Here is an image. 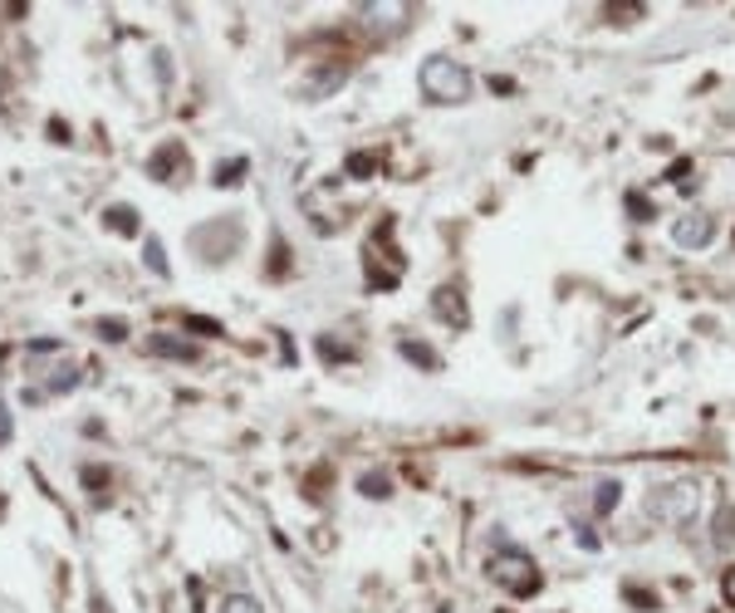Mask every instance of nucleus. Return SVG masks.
Here are the masks:
<instances>
[{
    "label": "nucleus",
    "mask_w": 735,
    "mask_h": 613,
    "mask_svg": "<svg viewBox=\"0 0 735 613\" xmlns=\"http://www.w3.org/2000/svg\"><path fill=\"white\" fill-rule=\"evenodd\" d=\"M98 334L104 339H128V324H122V319H98Z\"/></svg>",
    "instance_id": "obj_14"
},
{
    "label": "nucleus",
    "mask_w": 735,
    "mask_h": 613,
    "mask_svg": "<svg viewBox=\"0 0 735 613\" xmlns=\"http://www.w3.org/2000/svg\"><path fill=\"white\" fill-rule=\"evenodd\" d=\"M236 172H241V163H231V167H226V163H220V167H216V182H220V187H226V182H241V177H236Z\"/></svg>",
    "instance_id": "obj_16"
},
{
    "label": "nucleus",
    "mask_w": 735,
    "mask_h": 613,
    "mask_svg": "<svg viewBox=\"0 0 735 613\" xmlns=\"http://www.w3.org/2000/svg\"><path fill=\"white\" fill-rule=\"evenodd\" d=\"M0 441H10V408H0Z\"/></svg>",
    "instance_id": "obj_17"
},
{
    "label": "nucleus",
    "mask_w": 735,
    "mask_h": 613,
    "mask_svg": "<svg viewBox=\"0 0 735 613\" xmlns=\"http://www.w3.org/2000/svg\"><path fill=\"white\" fill-rule=\"evenodd\" d=\"M147 265H153V275H167V255H163V241L147 236Z\"/></svg>",
    "instance_id": "obj_10"
},
{
    "label": "nucleus",
    "mask_w": 735,
    "mask_h": 613,
    "mask_svg": "<svg viewBox=\"0 0 735 613\" xmlns=\"http://www.w3.org/2000/svg\"><path fill=\"white\" fill-rule=\"evenodd\" d=\"M74 383H79V373H74V368H55V378H49L45 392H69Z\"/></svg>",
    "instance_id": "obj_11"
},
{
    "label": "nucleus",
    "mask_w": 735,
    "mask_h": 613,
    "mask_svg": "<svg viewBox=\"0 0 735 613\" xmlns=\"http://www.w3.org/2000/svg\"><path fill=\"white\" fill-rule=\"evenodd\" d=\"M686 506H692V486H667L653 496V515H661V520H677V515H686Z\"/></svg>",
    "instance_id": "obj_5"
},
{
    "label": "nucleus",
    "mask_w": 735,
    "mask_h": 613,
    "mask_svg": "<svg viewBox=\"0 0 735 613\" xmlns=\"http://www.w3.org/2000/svg\"><path fill=\"white\" fill-rule=\"evenodd\" d=\"M710 231H716V221L696 212V216H682L672 236H677V245H686V251H696V245H706V241H710Z\"/></svg>",
    "instance_id": "obj_3"
},
{
    "label": "nucleus",
    "mask_w": 735,
    "mask_h": 613,
    "mask_svg": "<svg viewBox=\"0 0 735 613\" xmlns=\"http://www.w3.org/2000/svg\"><path fill=\"white\" fill-rule=\"evenodd\" d=\"M422 94L432 98V104H461V98L471 94V74H465L457 59L432 55L422 65Z\"/></svg>",
    "instance_id": "obj_1"
},
{
    "label": "nucleus",
    "mask_w": 735,
    "mask_h": 613,
    "mask_svg": "<svg viewBox=\"0 0 735 613\" xmlns=\"http://www.w3.org/2000/svg\"><path fill=\"white\" fill-rule=\"evenodd\" d=\"M402 353H408L412 363H422V368H437V353H432V349H422V343H402Z\"/></svg>",
    "instance_id": "obj_12"
},
{
    "label": "nucleus",
    "mask_w": 735,
    "mask_h": 613,
    "mask_svg": "<svg viewBox=\"0 0 735 613\" xmlns=\"http://www.w3.org/2000/svg\"><path fill=\"white\" fill-rule=\"evenodd\" d=\"M721 588H726V599H731V604H735V570L726 574V584H721Z\"/></svg>",
    "instance_id": "obj_18"
},
{
    "label": "nucleus",
    "mask_w": 735,
    "mask_h": 613,
    "mask_svg": "<svg viewBox=\"0 0 735 613\" xmlns=\"http://www.w3.org/2000/svg\"><path fill=\"white\" fill-rule=\"evenodd\" d=\"M432 304H437V314L447 319V324H457V329L465 324V319H471V314H465V300H461V294L451 290V285H447V290H437V300H432Z\"/></svg>",
    "instance_id": "obj_6"
},
{
    "label": "nucleus",
    "mask_w": 735,
    "mask_h": 613,
    "mask_svg": "<svg viewBox=\"0 0 735 613\" xmlns=\"http://www.w3.org/2000/svg\"><path fill=\"white\" fill-rule=\"evenodd\" d=\"M490 580L506 588V594L525 599V594H535L539 588V570H535L530 555H520V549H500V555L490 560Z\"/></svg>",
    "instance_id": "obj_2"
},
{
    "label": "nucleus",
    "mask_w": 735,
    "mask_h": 613,
    "mask_svg": "<svg viewBox=\"0 0 735 613\" xmlns=\"http://www.w3.org/2000/svg\"><path fill=\"white\" fill-rule=\"evenodd\" d=\"M612 500H618V481H598L594 506H598V510H612Z\"/></svg>",
    "instance_id": "obj_13"
},
{
    "label": "nucleus",
    "mask_w": 735,
    "mask_h": 613,
    "mask_svg": "<svg viewBox=\"0 0 735 613\" xmlns=\"http://www.w3.org/2000/svg\"><path fill=\"white\" fill-rule=\"evenodd\" d=\"M108 226L122 231V236H133V231H138V221H133V206H114V212H108Z\"/></svg>",
    "instance_id": "obj_9"
},
{
    "label": "nucleus",
    "mask_w": 735,
    "mask_h": 613,
    "mask_svg": "<svg viewBox=\"0 0 735 613\" xmlns=\"http://www.w3.org/2000/svg\"><path fill=\"white\" fill-rule=\"evenodd\" d=\"M363 490L367 496H388V476H363Z\"/></svg>",
    "instance_id": "obj_15"
},
{
    "label": "nucleus",
    "mask_w": 735,
    "mask_h": 613,
    "mask_svg": "<svg viewBox=\"0 0 735 613\" xmlns=\"http://www.w3.org/2000/svg\"><path fill=\"white\" fill-rule=\"evenodd\" d=\"M171 163H187V153H182L177 143H171V147H163V153H157L153 163H147V172H153L157 182H171V177H167V172H171Z\"/></svg>",
    "instance_id": "obj_7"
},
{
    "label": "nucleus",
    "mask_w": 735,
    "mask_h": 613,
    "mask_svg": "<svg viewBox=\"0 0 735 613\" xmlns=\"http://www.w3.org/2000/svg\"><path fill=\"white\" fill-rule=\"evenodd\" d=\"M147 353H153V359H177V363H192V359H196V343L177 339V334H153V339H147Z\"/></svg>",
    "instance_id": "obj_4"
},
{
    "label": "nucleus",
    "mask_w": 735,
    "mask_h": 613,
    "mask_svg": "<svg viewBox=\"0 0 735 613\" xmlns=\"http://www.w3.org/2000/svg\"><path fill=\"white\" fill-rule=\"evenodd\" d=\"M220 613H265V609L255 604L251 594H226V599H220Z\"/></svg>",
    "instance_id": "obj_8"
}]
</instances>
